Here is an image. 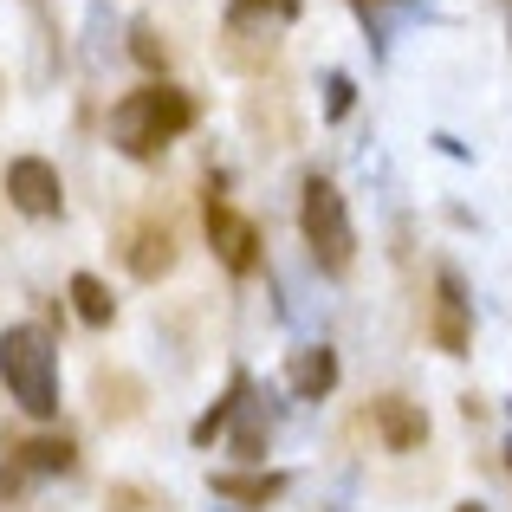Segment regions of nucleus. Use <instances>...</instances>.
I'll return each instance as SVG.
<instances>
[{
	"instance_id": "1",
	"label": "nucleus",
	"mask_w": 512,
	"mask_h": 512,
	"mask_svg": "<svg viewBox=\"0 0 512 512\" xmlns=\"http://www.w3.org/2000/svg\"><path fill=\"white\" fill-rule=\"evenodd\" d=\"M195 124V98L188 91H175V85H143V91H124V98L111 104V143L124 156H156V150H169L182 130Z\"/></svg>"
},
{
	"instance_id": "2",
	"label": "nucleus",
	"mask_w": 512,
	"mask_h": 512,
	"mask_svg": "<svg viewBox=\"0 0 512 512\" xmlns=\"http://www.w3.org/2000/svg\"><path fill=\"white\" fill-rule=\"evenodd\" d=\"M0 383L26 415H59V344L39 325H7L0 331Z\"/></svg>"
},
{
	"instance_id": "3",
	"label": "nucleus",
	"mask_w": 512,
	"mask_h": 512,
	"mask_svg": "<svg viewBox=\"0 0 512 512\" xmlns=\"http://www.w3.org/2000/svg\"><path fill=\"white\" fill-rule=\"evenodd\" d=\"M299 234H305V247H312V260L325 266V273H344L350 253H357L350 208H344V195L325 182V175H312V182H305V195H299Z\"/></svg>"
},
{
	"instance_id": "4",
	"label": "nucleus",
	"mask_w": 512,
	"mask_h": 512,
	"mask_svg": "<svg viewBox=\"0 0 512 512\" xmlns=\"http://www.w3.org/2000/svg\"><path fill=\"white\" fill-rule=\"evenodd\" d=\"M72 441H20V448H7V461H0V506H20L26 493L39 487V480H52V474H72Z\"/></svg>"
},
{
	"instance_id": "5",
	"label": "nucleus",
	"mask_w": 512,
	"mask_h": 512,
	"mask_svg": "<svg viewBox=\"0 0 512 512\" xmlns=\"http://www.w3.org/2000/svg\"><path fill=\"white\" fill-rule=\"evenodd\" d=\"M428 331H435V344L448 350V357H467V344H474V299H467L454 266L435 273V318H428Z\"/></svg>"
},
{
	"instance_id": "6",
	"label": "nucleus",
	"mask_w": 512,
	"mask_h": 512,
	"mask_svg": "<svg viewBox=\"0 0 512 512\" xmlns=\"http://www.w3.org/2000/svg\"><path fill=\"white\" fill-rule=\"evenodd\" d=\"M7 201L20 214H33V221H52V214L65 208L59 169H52L46 156H20V163H7Z\"/></svg>"
},
{
	"instance_id": "7",
	"label": "nucleus",
	"mask_w": 512,
	"mask_h": 512,
	"mask_svg": "<svg viewBox=\"0 0 512 512\" xmlns=\"http://www.w3.org/2000/svg\"><path fill=\"white\" fill-rule=\"evenodd\" d=\"M208 240H214L227 273H253V266H260V234H253V221L234 214L227 201H214V195H208Z\"/></svg>"
},
{
	"instance_id": "8",
	"label": "nucleus",
	"mask_w": 512,
	"mask_h": 512,
	"mask_svg": "<svg viewBox=\"0 0 512 512\" xmlns=\"http://www.w3.org/2000/svg\"><path fill=\"white\" fill-rule=\"evenodd\" d=\"M370 422H376V435H383V448H396V454H409V448L428 441V415L415 409V402H402V396H376Z\"/></svg>"
},
{
	"instance_id": "9",
	"label": "nucleus",
	"mask_w": 512,
	"mask_h": 512,
	"mask_svg": "<svg viewBox=\"0 0 512 512\" xmlns=\"http://www.w3.org/2000/svg\"><path fill=\"white\" fill-rule=\"evenodd\" d=\"M227 441H234L240 461H266V441H273V409H266L260 389H247L234 409V422H227Z\"/></svg>"
},
{
	"instance_id": "10",
	"label": "nucleus",
	"mask_w": 512,
	"mask_h": 512,
	"mask_svg": "<svg viewBox=\"0 0 512 512\" xmlns=\"http://www.w3.org/2000/svg\"><path fill=\"white\" fill-rule=\"evenodd\" d=\"M286 383H292V396H299V402H318V396H331V389H338V350H325V344H305V350H292V370H286Z\"/></svg>"
},
{
	"instance_id": "11",
	"label": "nucleus",
	"mask_w": 512,
	"mask_h": 512,
	"mask_svg": "<svg viewBox=\"0 0 512 512\" xmlns=\"http://www.w3.org/2000/svg\"><path fill=\"white\" fill-rule=\"evenodd\" d=\"M124 260H130V273H137V279H163L169 266H175V234H169L163 221H143L137 234H130Z\"/></svg>"
},
{
	"instance_id": "12",
	"label": "nucleus",
	"mask_w": 512,
	"mask_h": 512,
	"mask_svg": "<svg viewBox=\"0 0 512 512\" xmlns=\"http://www.w3.org/2000/svg\"><path fill=\"white\" fill-rule=\"evenodd\" d=\"M286 493V474H214V500L227 506H273Z\"/></svg>"
},
{
	"instance_id": "13",
	"label": "nucleus",
	"mask_w": 512,
	"mask_h": 512,
	"mask_svg": "<svg viewBox=\"0 0 512 512\" xmlns=\"http://www.w3.org/2000/svg\"><path fill=\"white\" fill-rule=\"evenodd\" d=\"M247 389H253V383H247V370H234V376H227V396L214 402V409L201 415L195 428H188V441H195V448H208L214 435H227V422H234V409H240V396H247Z\"/></svg>"
},
{
	"instance_id": "14",
	"label": "nucleus",
	"mask_w": 512,
	"mask_h": 512,
	"mask_svg": "<svg viewBox=\"0 0 512 512\" xmlns=\"http://www.w3.org/2000/svg\"><path fill=\"white\" fill-rule=\"evenodd\" d=\"M292 26L299 20V0H227V26L234 33H247V26Z\"/></svg>"
},
{
	"instance_id": "15",
	"label": "nucleus",
	"mask_w": 512,
	"mask_h": 512,
	"mask_svg": "<svg viewBox=\"0 0 512 512\" xmlns=\"http://www.w3.org/2000/svg\"><path fill=\"white\" fill-rule=\"evenodd\" d=\"M72 305H78L85 325H111L117 318V299H111V286H104L98 273H72Z\"/></svg>"
},
{
	"instance_id": "16",
	"label": "nucleus",
	"mask_w": 512,
	"mask_h": 512,
	"mask_svg": "<svg viewBox=\"0 0 512 512\" xmlns=\"http://www.w3.org/2000/svg\"><path fill=\"white\" fill-rule=\"evenodd\" d=\"M130 52H137V65H150V72H163V59H169V46L156 39V26H130Z\"/></svg>"
},
{
	"instance_id": "17",
	"label": "nucleus",
	"mask_w": 512,
	"mask_h": 512,
	"mask_svg": "<svg viewBox=\"0 0 512 512\" xmlns=\"http://www.w3.org/2000/svg\"><path fill=\"white\" fill-rule=\"evenodd\" d=\"M350 98H357V85H350L344 72H325V117H331V124L350 111Z\"/></svg>"
},
{
	"instance_id": "18",
	"label": "nucleus",
	"mask_w": 512,
	"mask_h": 512,
	"mask_svg": "<svg viewBox=\"0 0 512 512\" xmlns=\"http://www.w3.org/2000/svg\"><path fill=\"white\" fill-rule=\"evenodd\" d=\"M454 512H487V506H474V500H467V506H454Z\"/></svg>"
},
{
	"instance_id": "19",
	"label": "nucleus",
	"mask_w": 512,
	"mask_h": 512,
	"mask_svg": "<svg viewBox=\"0 0 512 512\" xmlns=\"http://www.w3.org/2000/svg\"><path fill=\"white\" fill-rule=\"evenodd\" d=\"M506 467H512V441H506Z\"/></svg>"
},
{
	"instance_id": "20",
	"label": "nucleus",
	"mask_w": 512,
	"mask_h": 512,
	"mask_svg": "<svg viewBox=\"0 0 512 512\" xmlns=\"http://www.w3.org/2000/svg\"><path fill=\"white\" fill-rule=\"evenodd\" d=\"M214 512H227V506H214Z\"/></svg>"
},
{
	"instance_id": "21",
	"label": "nucleus",
	"mask_w": 512,
	"mask_h": 512,
	"mask_svg": "<svg viewBox=\"0 0 512 512\" xmlns=\"http://www.w3.org/2000/svg\"><path fill=\"white\" fill-rule=\"evenodd\" d=\"M506 409H512V402H506Z\"/></svg>"
}]
</instances>
